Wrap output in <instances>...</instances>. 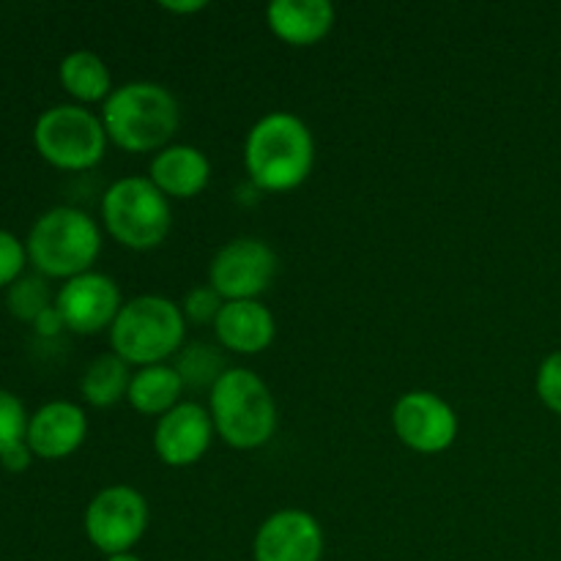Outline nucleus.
<instances>
[{"label":"nucleus","mask_w":561,"mask_h":561,"mask_svg":"<svg viewBox=\"0 0 561 561\" xmlns=\"http://www.w3.org/2000/svg\"><path fill=\"white\" fill-rule=\"evenodd\" d=\"M316 168V137L305 118L272 110L250 126L244 140V170L252 186L268 195L294 192Z\"/></svg>","instance_id":"f257e3e1"},{"label":"nucleus","mask_w":561,"mask_h":561,"mask_svg":"<svg viewBox=\"0 0 561 561\" xmlns=\"http://www.w3.org/2000/svg\"><path fill=\"white\" fill-rule=\"evenodd\" d=\"M107 140L126 153H159L181 126V104L168 85L131 80L115 85L99 107Z\"/></svg>","instance_id":"f03ea898"},{"label":"nucleus","mask_w":561,"mask_h":561,"mask_svg":"<svg viewBox=\"0 0 561 561\" xmlns=\"http://www.w3.org/2000/svg\"><path fill=\"white\" fill-rule=\"evenodd\" d=\"M208 414L219 442L239 453L266 447L279 425L272 389L247 367H228L208 389Z\"/></svg>","instance_id":"7ed1b4c3"},{"label":"nucleus","mask_w":561,"mask_h":561,"mask_svg":"<svg viewBox=\"0 0 561 561\" xmlns=\"http://www.w3.org/2000/svg\"><path fill=\"white\" fill-rule=\"evenodd\" d=\"M104 230L77 206H55L31 225L25 239L27 261L42 277L71 279L93 272L102 255Z\"/></svg>","instance_id":"20e7f679"},{"label":"nucleus","mask_w":561,"mask_h":561,"mask_svg":"<svg viewBox=\"0 0 561 561\" xmlns=\"http://www.w3.org/2000/svg\"><path fill=\"white\" fill-rule=\"evenodd\" d=\"M186 318L179 301L159 294H142L124 301L110 327V351L131 370L168 365L181 354L186 340Z\"/></svg>","instance_id":"39448f33"},{"label":"nucleus","mask_w":561,"mask_h":561,"mask_svg":"<svg viewBox=\"0 0 561 561\" xmlns=\"http://www.w3.org/2000/svg\"><path fill=\"white\" fill-rule=\"evenodd\" d=\"M99 219L115 244L131 252H148L168 241L173 230V203L148 175H124L102 195Z\"/></svg>","instance_id":"423d86ee"},{"label":"nucleus","mask_w":561,"mask_h":561,"mask_svg":"<svg viewBox=\"0 0 561 561\" xmlns=\"http://www.w3.org/2000/svg\"><path fill=\"white\" fill-rule=\"evenodd\" d=\"M33 146L55 170L85 173L102 162L110 140L102 115L82 104L66 102L38 115L33 124Z\"/></svg>","instance_id":"0eeeda50"},{"label":"nucleus","mask_w":561,"mask_h":561,"mask_svg":"<svg viewBox=\"0 0 561 561\" xmlns=\"http://www.w3.org/2000/svg\"><path fill=\"white\" fill-rule=\"evenodd\" d=\"M151 524L148 499L131 485H107L88 502L82 515V531L88 542L104 553H129L146 537Z\"/></svg>","instance_id":"6e6552de"},{"label":"nucleus","mask_w":561,"mask_h":561,"mask_svg":"<svg viewBox=\"0 0 561 561\" xmlns=\"http://www.w3.org/2000/svg\"><path fill=\"white\" fill-rule=\"evenodd\" d=\"M277 272L279 257L272 244L255 236H239L214 252L208 263V285L225 301H252L272 288Z\"/></svg>","instance_id":"1a4fd4ad"},{"label":"nucleus","mask_w":561,"mask_h":561,"mask_svg":"<svg viewBox=\"0 0 561 561\" xmlns=\"http://www.w3.org/2000/svg\"><path fill=\"white\" fill-rule=\"evenodd\" d=\"M392 431L416 455H442L458 442L460 420L449 400L431 389H411L392 405Z\"/></svg>","instance_id":"9d476101"},{"label":"nucleus","mask_w":561,"mask_h":561,"mask_svg":"<svg viewBox=\"0 0 561 561\" xmlns=\"http://www.w3.org/2000/svg\"><path fill=\"white\" fill-rule=\"evenodd\" d=\"M124 307L118 283L102 272H85L80 277L66 279L55 294V310L66 323V332L93 337L110 332Z\"/></svg>","instance_id":"9b49d317"},{"label":"nucleus","mask_w":561,"mask_h":561,"mask_svg":"<svg viewBox=\"0 0 561 561\" xmlns=\"http://www.w3.org/2000/svg\"><path fill=\"white\" fill-rule=\"evenodd\" d=\"M327 535L316 515L285 507L268 515L252 540V561H321Z\"/></svg>","instance_id":"f8f14e48"},{"label":"nucleus","mask_w":561,"mask_h":561,"mask_svg":"<svg viewBox=\"0 0 561 561\" xmlns=\"http://www.w3.org/2000/svg\"><path fill=\"white\" fill-rule=\"evenodd\" d=\"M217 431H214L211 414L208 405L195 403V400H184L159 416L153 425V453L170 469H190V466L201 463L206 453L211 449Z\"/></svg>","instance_id":"ddd939ff"},{"label":"nucleus","mask_w":561,"mask_h":561,"mask_svg":"<svg viewBox=\"0 0 561 561\" xmlns=\"http://www.w3.org/2000/svg\"><path fill=\"white\" fill-rule=\"evenodd\" d=\"M88 416L80 403L49 400L27 420L25 442L38 460H66L85 444Z\"/></svg>","instance_id":"4468645a"},{"label":"nucleus","mask_w":561,"mask_h":561,"mask_svg":"<svg viewBox=\"0 0 561 561\" xmlns=\"http://www.w3.org/2000/svg\"><path fill=\"white\" fill-rule=\"evenodd\" d=\"M219 348L239 356H257L272 348L277 337L274 312L261 299L252 301H225L214 321Z\"/></svg>","instance_id":"2eb2a0df"},{"label":"nucleus","mask_w":561,"mask_h":561,"mask_svg":"<svg viewBox=\"0 0 561 561\" xmlns=\"http://www.w3.org/2000/svg\"><path fill=\"white\" fill-rule=\"evenodd\" d=\"M148 179L170 203L192 201L211 181V159L203 148L190 146V142H170L168 148L151 157Z\"/></svg>","instance_id":"dca6fc26"},{"label":"nucleus","mask_w":561,"mask_h":561,"mask_svg":"<svg viewBox=\"0 0 561 561\" xmlns=\"http://www.w3.org/2000/svg\"><path fill=\"white\" fill-rule=\"evenodd\" d=\"M337 11L329 0H274L266 9V25L288 47H316L332 33Z\"/></svg>","instance_id":"f3484780"},{"label":"nucleus","mask_w":561,"mask_h":561,"mask_svg":"<svg viewBox=\"0 0 561 561\" xmlns=\"http://www.w3.org/2000/svg\"><path fill=\"white\" fill-rule=\"evenodd\" d=\"M184 392L186 387L181 381L179 370H175L173 362H168V365L137 367L131 373L126 400H129V405L137 414L159 420V416L173 411L179 403H184Z\"/></svg>","instance_id":"a211bd4d"},{"label":"nucleus","mask_w":561,"mask_h":561,"mask_svg":"<svg viewBox=\"0 0 561 561\" xmlns=\"http://www.w3.org/2000/svg\"><path fill=\"white\" fill-rule=\"evenodd\" d=\"M58 80L60 88L75 99V104H82V107H91V104L102 107L115 88L104 58L91 49H75L66 55L58 66Z\"/></svg>","instance_id":"6ab92c4d"},{"label":"nucleus","mask_w":561,"mask_h":561,"mask_svg":"<svg viewBox=\"0 0 561 561\" xmlns=\"http://www.w3.org/2000/svg\"><path fill=\"white\" fill-rule=\"evenodd\" d=\"M131 373L135 370H131L121 356H115L113 351L96 356L80 378L82 400H85L91 409H113L121 400H126Z\"/></svg>","instance_id":"aec40b11"},{"label":"nucleus","mask_w":561,"mask_h":561,"mask_svg":"<svg viewBox=\"0 0 561 561\" xmlns=\"http://www.w3.org/2000/svg\"><path fill=\"white\" fill-rule=\"evenodd\" d=\"M173 365L186 389H211L219 381V376L228 370L222 354H217V348L206 343H192L181 348Z\"/></svg>","instance_id":"412c9836"},{"label":"nucleus","mask_w":561,"mask_h":561,"mask_svg":"<svg viewBox=\"0 0 561 561\" xmlns=\"http://www.w3.org/2000/svg\"><path fill=\"white\" fill-rule=\"evenodd\" d=\"M55 305V296L49 290L47 277L42 274H22L9 290H5V307L16 321L33 323L44 310Z\"/></svg>","instance_id":"4be33fe9"},{"label":"nucleus","mask_w":561,"mask_h":561,"mask_svg":"<svg viewBox=\"0 0 561 561\" xmlns=\"http://www.w3.org/2000/svg\"><path fill=\"white\" fill-rule=\"evenodd\" d=\"M27 420H31V414L25 411L22 400L14 392L0 387V455L14 447V444L25 442Z\"/></svg>","instance_id":"5701e85b"},{"label":"nucleus","mask_w":561,"mask_h":561,"mask_svg":"<svg viewBox=\"0 0 561 561\" xmlns=\"http://www.w3.org/2000/svg\"><path fill=\"white\" fill-rule=\"evenodd\" d=\"M222 305H225L222 296L206 283L186 290L184 301H181V312H184L186 323H195V327H214Z\"/></svg>","instance_id":"b1692460"},{"label":"nucleus","mask_w":561,"mask_h":561,"mask_svg":"<svg viewBox=\"0 0 561 561\" xmlns=\"http://www.w3.org/2000/svg\"><path fill=\"white\" fill-rule=\"evenodd\" d=\"M535 392L551 414L561 416V351H553L537 367Z\"/></svg>","instance_id":"393cba45"},{"label":"nucleus","mask_w":561,"mask_h":561,"mask_svg":"<svg viewBox=\"0 0 561 561\" xmlns=\"http://www.w3.org/2000/svg\"><path fill=\"white\" fill-rule=\"evenodd\" d=\"M27 263L31 261H27L25 241L0 228V288L9 290L25 274Z\"/></svg>","instance_id":"a878e982"},{"label":"nucleus","mask_w":561,"mask_h":561,"mask_svg":"<svg viewBox=\"0 0 561 561\" xmlns=\"http://www.w3.org/2000/svg\"><path fill=\"white\" fill-rule=\"evenodd\" d=\"M33 458H36V455L31 453L27 442H20V444H14V447H9L3 455H0V466H3L5 471H11V474H22V471L31 469Z\"/></svg>","instance_id":"bb28decb"},{"label":"nucleus","mask_w":561,"mask_h":561,"mask_svg":"<svg viewBox=\"0 0 561 561\" xmlns=\"http://www.w3.org/2000/svg\"><path fill=\"white\" fill-rule=\"evenodd\" d=\"M31 327L38 337H58L60 332H66V323H64V318H60V312L55 310V305L49 307V310H44L42 316L31 323Z\"/></svg>","instance_id":"cd10ccee"},{"label":"nucleus","mask_w":561,"mask_h":561,"mask_svg":"<svg viewBox=\"0 0 561 561\" xmlns=\"http://www.w3.org/2000/svg\"><path fill=\"white\" fill-rule=\"evenodd\" d=\"M206 0H190V3H162V9L168 11V14H197V11L206 9Z\"/></svg>","instance_id":"c85d7f7f"},{"label":"nucleus","mask_w":561,"mask_h":561,"mask_svg":"<svg viewBox=\"0 0 561 561\" xmlns=\"http://www.w3.org/2000/svg\"><path fill=\"white\" fill-rule=\"evenodd\" d=\"M104 561H146V559L137 557L135 551H129V553H115V557H107Z\"/></svg>","instance_id":"c756f323"}]
</instances>
